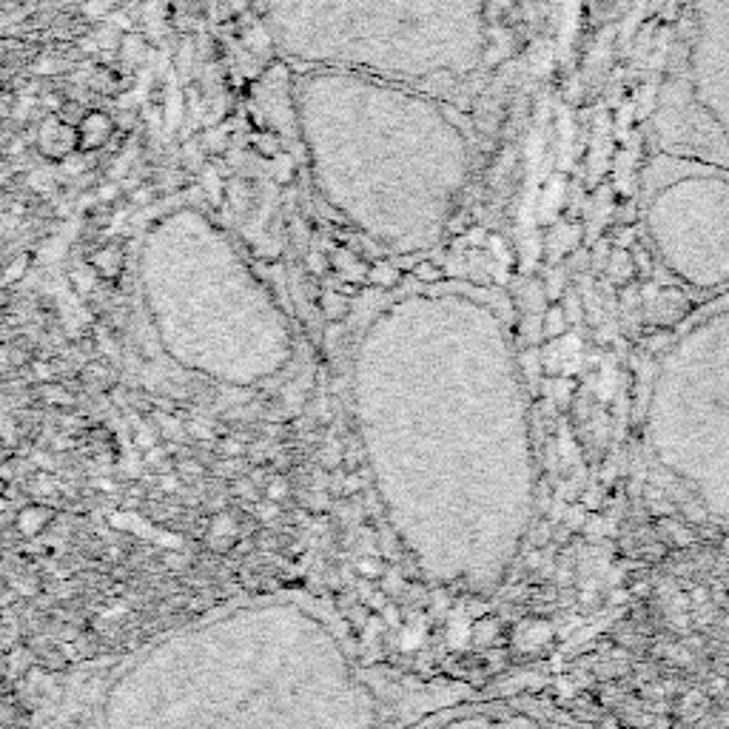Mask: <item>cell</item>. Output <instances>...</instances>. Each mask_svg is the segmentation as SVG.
I'll return each instance as SVG.
<instances>
[{
  "mask_svg": "<svg viewBox=\"0 0 729 729\" xmlns=\"http://www.w3.org/2000/svg\"><path fill=\"white\" fill-rule=\"evenodd\" d=\"M650 123L655 151L729 171V0H681Z\"/></svg>",
  "mask_w": 729,
  "mask_h": 729,
  "instance_id": "7a4b0ae2",
  "label": "cell"
},
{
  "mask_svg": "<svg viewBox=\"0 0 729 729\" xmlns=\"http://www.w3.org/2000/svg\"><path fill=\"white\" fill-rule=\"evenodd\" d=\"M231 200H234V203H237V206H240V208L245 206L243 183H231Z\"/></svg>",
  "mask_w": 729,
  "mask_h": 729,
  "instance_id": "7c38bea8",
  "label": "cell"
},
{
  "mask_svg": "<svg viewBox=\"0 0 729 729\" xmlns=\"http://www.w3.org/2000/svg\"><path fill=\"white\" fill-rule=\"evenodd\" d=\"M308 262H311V271H314V274H319V271L325 268V260H322V257H317V254H311V257H308Z\"/></svg>",
  "mask_w": 729,
  "mask_h": 729,
  "instance_id": "2e32d148",
  "label": "cell"
},
{
  "mask_svg": "<svg viewBox=\"0 0 729 729\" xmlns=\"http://www.w3.org/2000/svg\"><path fill=\"white\" fill-rule=\"evenodd\" d=\"M35 374H38V379H49V376H52V368L43 365V362H38V365H35Z\"/></svg>",
  "mask_w": 729,
  "mask_h": 729,
  "instance_id": "e0dca14e",
  "label": "cell"
},
{
  "mask_svg": "<svg viewBox=\"0 0 729 729\" xmlns=\"http://www.w3.org/2000/svg\"><path fill=\"white\" fill-rule=\"evenodd\" d=\"M339 294L356 297V294H359V288H356V282H342V285H339Z\"/></svg>",
  "mask_w": 729,
  "mask_h": 729,
  "instance_id": "9a60e30c",
  "label": "cell"
},
{
  "mask_svg": "<svg viewBox=\"0 0 729 729\" xmlns=\"http://www.w3.org/2000/svg\"><path fill=\"white\" fill-rule=\"evenodd\" d=\"M641 223L667 277L704 302L729 294V171L655 151L641 180Z\"/></svg>",
  "mask_w": 729,
  "mask_h": 729,
  "instance_id": "3957f363",
  "label": "cell"
},
{
  "mask_svg": "<svg viewBox=\"0 0 729 729\" xmlns=\"http://www.w3.org/2000/svg\"><path fill=\"white\" fill-rule=\"evenodd\" d=\"M544 328H547V334H559L561 317H559V314H556V311H553V314L547 317V325H544Z\"/></svg>",
  "mask_w": 729,
  "mask_h": 729,
  "instance_id": "4fadbf2b",
  "label": "cell"
},
{
  "mask_svg": "<svg viewBox=\"0 0 729 729\" xmlns=\"http://www.w3.org/2000/svg\"><path fill=\"white\" fill-rule=\"evenodd\" d=\"M23 268H26V260H18V265H15V268H12V271H9V274H6V282H12V280H15V277H18L20 271H23Z\"/></svg>",
  "mask_w": 729,
  "mask_h": 729,
  "instance_id": "ac0fdd59",
  "label": "cell"
},
{
  "mask_svg": "<svg viewBox=\"0 0 729 729\" xmlns=\"http://www.w3.org/2000/svg\"><path fill=\"white\" fill-rule=\"evenodd\" d=\"M112 260L117 262V254H114V251H106V254H100V257H97V265H100L106 274H112Z\"/></svg>",
  "mask_w": 729,
  "mask_h": 729,
  "instance_id": "8fae6325",
  "label": "cell"
},
{
  "mask_svg": "<svg viewBox=\"0 0 729 729\" xmlns=\"http://www.w3.org/2000/svg\"><path fill=\"white\" fill-rule=\"evenodd\" d=\"M416 277H419V280H425V282H433V280H439V277H442V271H439V268H436L433 262H422V265L416 268Z\"/></svg>",
  "mask_w": 729,
  "mask_h": 729,
  "instance_id": "52a82bcc",
  "label": "cell"
},
{
  "mask_svg": "<svg viewBox=\"0 0 729 729\" xmlns=\"http://www.w3.org/2000/svg\"><path fill=\"white\" fill-rule=\"evenodd\" d=\"M277 166H280L277 177H280L282 183H288V180H291V166H294V163H291V157H280V160H277Z\"/></svg>",
  "mask_w": 729,
  "mask_h": 729,
  "instance_id": "9c48e42d",
  "label": "cell"
},
{
  "mask_svg": "<svg viewBox=\"0 0 729 729\" xmlns=\"http://www.w3.org/2000/svg\"><path fill=\"white\" fill-rule=\"evenodd\" d=\"M112 26H114V29H123V32H129V29H131V18H129V15H123V12H114V15H112Z\"/></svg>",
  "mask_w": 729,
  "mask_h": 729,
  "instance_id": "30bf717a",
  "label": "cell"
},
{
  "mask_svg": "<svg viewBox=\"0 0 729 729\" xmlns=\"http://www.w3.org/2000/svg\"><path fill=\"white\" fill-rule=\"evenodd\" d=\"M112 6H114V0H89V3H86V12L97 18V15H103V12H109Z\"/></svg>",
  "mask_w": 729,
  "mask_h": 729,
  "instance_id": "ba28073f",
  "label": "cell"
},
{
  "mask_svg": "<svg viewBox=\"0 0 729 729\" xmlns=\"http://www.w3.org/2000/svg\"><path fill=\"white\" fill-rule=\"evenodd\" d=\"M402 729H581L570 715L533 695H470L413 718Z\"/></svg>",
  "mask_w": 729,
  "mask_h": 729,
  "instance_id": "277c9868",
  "label": "cell"
},
{
  "mask_svg": "<svg viewBox=\"0 0 729 729\" xmlns=\"http://www.w3.org/2000/svg\"><path fill=\"white\" fill-rule=\"evenodd\" d=\"M325 317L328 319H342L345 317V311H348V302L342 300V294H325Z\"/></svg>",
  "mask_w": 729,
  "mask_h": 729,
  "instance_id": "5b68a950",
  "label": "cell"
},
{
  "mask_svg": "<svg viewBox=\"0 0 729 729\" xmlns=\"http://www.w3.org/2000/svg\"><path fill=\"white\" fill-rule=\"evenodd\" d=\"M100 194H103V200H112V197H117V188L106 186L103 191H100Z\"/></svg>",
  "mask_w": 729,
  "mask_h": 729,
  "instance_id": "d6986e66",
  "label": "cell"
},
{
  "mask_svg": "<svg viewBox=\"0 0 729 729\" xmlns=\"http://www.w3.org/2000/svg\"><path fill=\"white\" fill-rule=\"evenodd\" d=\"M655 473L701 505L729 502V294L707 302L653 362L641 402Z\"/></svg>",
  "mask_w": 729,
  "mask_h": 729,
  "instance_id": "6da1fadb",
  "label": "cell"
},
{
  "mask_svg": "<svg viewBox=\"0 0 729 729\" xmlns=\"http://www.w3.org/2000/svg\"><path fill=\"white\" fill-rule=\"evenodd\" d=\"M371 282L374 285H393L396 282V271L388 268V262H379V265H374V271H371Z\"/></svg>",
  "mask_w": 729,
  "mask_h": 729,
  "instance_id": "8992f818",
  "label": "cell"
},
{
  "mask_svg": "<svg viewBox=\"0 0 729 729\" xmlns=\"http://www.w3.org/2000/svg\"><path fill=\"white\" fill-rule=\"evenodd\" d=\"M100 43H103V46H114V43H117V32L103 29V32H100Z\"/></svg>",
  "mask_w": 729,
  "mask_h": 729,
  "instance_id": "5bb4252c",
  "label": "cell"
}]
</instances>
